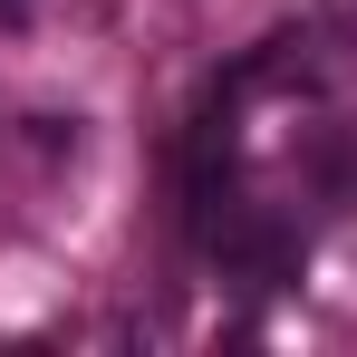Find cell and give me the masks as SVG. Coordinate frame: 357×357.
<instances>
[{
	"instance_id": "1",
	"label": "cell",
	"mask_w": 357,
	"mask_h": 357,
	"mask_svg": "<svg viewBox=\"0 0 357 357\" xmlns=\"http://www.w3.org/2000/svg\"><path fill=\"white\" fill-rule=\"evenodd\" d=\"M222 261H232L251 290H290L299 261H309V241H299V222H280V213H241V222H222Z\"/></svg>"
},
{
	"instance_id": "2",
	"label": "cell",
	"mask_w": 357,
	"mask_h": 357,
	"mask_svg": "<svg viewBox=\"0 0 357 357\" xmlns=\"http://www.w3.org/2000/svg\"><path fill=\"white\" fill-rule=\"evenodd\" d=\"M10 10H20V0H0V20H10Z\"/></svg>"
}]
</instances>
